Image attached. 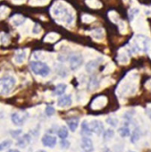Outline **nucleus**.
<instances>
[{
    "label": "nucleus",
    "mask_w": 151,
    "mask_h": 152,
    "mask_svg": "<svg viewBox=\"0 0 151 152\" xmlns=\"http://www.w3.org/2000/svg\"><path fill=\"white\" fill-rule=\"evenodd\" d=\"M81 147L85 151H92L93 150V142L88 137H83L82 139Z\"/></svg>",
    "instance_id": "7"
},
{
    "label": "nucleus",
    "mask_w": 151,
    "mask_h": 152,
    "mask_svg": "<svg viewBox=\"0 0 151 152\" xmlns=\"http://www.w3.org/2000/svg\"><path fill=\"white\" fill-rule=\"evenodd\" d=\"M115 136V132L112 129H107V131L103 132V139L106 140H111Z\"/></svg>",
    "instance_id": "16"
},
{
    "label": "nucleus",
    "mask_w": 151,
    "mask_h": 152,
    "mask_svg": "<svg viewBox=\"0 0 151 152\" xmlns=\"http://www.w3.org/2000/svg\"><path fill=\"white\" fill-rule=\"evenodd\" d=\"M140 138V132L136 129L133 132H132V135H131V141L132 143H135L136 141H138Z\"/></svg>",
    "instance_id": "19"
},
{
    "label": "nucleus",
    "mask_w": 151,
    "mask_h": 152,
    "mask_svg": "<svg viewBox=\"0 0 151 152\" xmlns=\"http://www.w3.org/2000/svg\"><path fill=\"white\" fill-rule=\"evenodd\" d=\"M30 143H31V136L29 134H25L18 140L16 144H17V146H19L21 148H25Z\"/></svg>",
    "instance_id": "9"
},
{
    "label": "nucleus",
    "mask_w": 151,
    "mask_h": 152,
    "mask_svg": "<svg viewBox=\"0 0 151 152\" xmlns=\"http://www.w3.org/2000/svg\"><path fill=\"white\" fill-rule=\"evenodd\" d=\"M25 59H26V53H25V51H23L22 53L16 55L15 57V61L17 64H22Z\"/></svg>",
    "instance_id": "17"
},
{
    "label": "nucleus",
    "mask_w": 151,
    "mask_h": 152,
    "mask_svg": "<svg viewBox=\"0 0 151 152\" xmlns=\"http://www.w3.org/2000/svg\"><path fill=\"white\" fill-rule=\"evenodd\" d=\"M118 132L120 134L121 137L125 138V137H129L131 135V131L129 129V127L125 126V127H121L118 129Z\"/></svg>",
    "instance_id": "14"
},
{
    "label": "nucleus",
    "mask_w": 151,
    "mask_h": 152,
    "mask_svg": "<svg viewBox=\"0 0 151 152\" xmlns=\"http://www.w3.org/2000/svg\"><path fill=\"white\" fill-rule=\"evenodd\" d=\"M11 117H12V122L14 123V124H15L17 126H21L26 121V119L28 117V114L27 113H23V114L14 113Z\"/></svg>",
    "instance_id": "5"
},
{
    "label": "nucleus",
    "mask_w": 151,
    "mask_h": 152,
    "mask_svg": "<svg viewBox=\"0 0 151 152\" xmlns=\"http://www.w3.org/2000/svg\"><path fill=\"white\" fill-rule=\"evenodd\" d=\"M89 128L91 132V133H96L98 135H100L104 132V124L102 122L98 120H93L90 123H88Z\"/></svg>",
    "instance_id": "3"
},
{
    "label": "nucleus",
    "mask_w": 151,
    "mask_h": 152,
    "mask_svg": "<svg viewBox=\"0 0 151 152\" xmlns=\"http://www.w3.org/2000/svg\"><path fill=\"white\" fill-rule=\"evenodd\" d=\"M11 145H12V141L9 140H7L3 141L2 143H0V151L5 149V148H8Z\"/></svg>",
    "instance_id": "20"
},
{
    "label": "nucleus",
    "mask_w": 151,
    "mask_h": 152,
    "mask_svg": "<svg viewBox=\"0 0 151 152\" xmlns=\"http://www.w3.org/2000/svg\"><path fill=\"white\" fill-rule=\"evenodd\" d=\"M15 86V79L12 76H7L0 79V95L9 94Z\"/></svg>",
    "instance_id": "1"
},
{
    "label": "nucleus",
    "mask_w": 151,
    "mask_h": 152,
    "mask_svg": "<svg viewBox=\"0 0 151 152\" xmlns=\"http://www.w3.org/2000/svg\"><path fill=\"white\" fill-rule=\"evenodd\" d=\"M71 97L70 95L63 96L57 100V106L60 107H70L71 105Z\"/></svg>",
    "instance_id": "8"
},
{
    "label": "nucleus",
    "mask_w": 151,
    "mask_h": 152,
    "mask_svg": "<svg viewBox=\"0 0 151 152\" xmlns=\"http://www.w3.org/2000/svg\"><path fill=\"white\" fill-rule=\"evenodd\" d=\"M107 123L108 124H110L111 126H113V127H116L117 125H118V120L116 119V118H113V117H108L107 119Z\"/></svg>",
    "instance_id": "21"
},
{
    "label": "nucleus",
    "mask_w": 151,
    "mask_h": 152,
    "mask_svg": "<svg viewBox=\"0 0 151 152\" xmlns=\"http://www.w3.org/2000/svg\"><path fill=\"white\" fill-rule=\"evenodd\" d=\"M147 115L149 116V118L151 119V108H148V109L147 110Z\"/></svg>",
    "instance_id": "25"
},
{
    "label": "nucleus",
    "mask_w": 151,
    "mask_h": 152,
    "mask_svg": "<svg viewBox=\"0 0 151 152\" xmlns=\"http://www.w3.org/2000/svg\"><path fill=\"white\" fill-rule=\"evenodd\" d=\"M82 133L83 134H86V135H90L91 134V132L89 128V124H88V122L87 121H84L82 124Z\"/></svg>",
    "instance_id": "18"
},
{
    "label": "nucleus",
    "mask_w": 151,
    "mask_h": 152,
    "mask_svg": "<svg viewBox=\"0 0 151 152\" xmlns=\"http://www.w3.org/2000/svg\"><path fill=\"white\" fill-rule=\"evenodd\" d=\"M98 66V62L97 60H91L86 64V71L90 73L93 72Z\"/></svg>",
    "instance_id": "12"
},
{
    "label": "nucleus",
    "mask_w": 151,
    "mask_h": 152,
    "mask_svg": "<svg viewBox=\"0 0 151 152\" xmlns=\"http://www.w3.org/2000/svg\"><path fill=\"white\" fill-rule=\"evenodd\" d=\"M42 144L45 146V147H47V148H54L55 145H56V138L55 136H51V135H45L43 136L42 140Z\"/></svg>",
    "instance_id": "6"
},
{
    "label": "nucleus",
    "mask_w": 151,
    "mask_h": 152,
    "mask_svg": "<svg viewBox=\"0 0 151 152\" xmlns=\"http://www.w3.org/2000/svg\"><path fill=\"white\" fill-rule=\"evenodd\" d=\"M70 67L71 70H77L81 67L83 62V58L82 55H73L70 57Z\"/></svg>",
    "instance_id": "4"
},
{
    "label": "nucleus",
    "mask_w": 151,
    "mask_h": 152,
    "mask_svg": "<svg viewBox=\"0 0 151 152\" xmlns=\"http://www.w3.org/2000/svg\"><path fill=\"white\" fill-rule=\"evenodd\" d=\"M22 133V130H16V131H11V134L13 135V137H18L20 134Z\"/></svg>",
    "instance_id": "24"
},
{
    "label": "nucleus",
    "mask_w": 151,
    "mask_h": 152,
    "mask_svg": "<svg viewBox=\"0 0 151 152\" xmlns=\"http://www.w3.org/2000/svg\"><path fill=\"white\" fill-rule=\"evenodd\" d=\"M66 124L71 132H75L79 125V120L78 118H71L66 121Z\"/></svg>",
    "instance_id": "10"
},
{
    "label": "nucleus",
    "mask_w": 151,
    "mask_h": 152,
    "mask_svg": "<svg viewBox=\"0 0 151 152\" xmlns=\"http://www.w3.org/2000/svg\"><path fill=\"white\" fill-rule=\"evenodd\" d=\"M99 86V81L97 77H92L90 78V82H89V85H88V89L90 91H96Z\"/></svg>",
    "instance_id": "11"
},
{
    "label": "nucleus",
    "mask_w": 151,
    "mask_h": 152,
    "mask_svg": "<svg viewBox=\"0 0 151 152\" xmlns=\"http://www.w3.org/2000/svg\"><path fill=\"white\" fill-rule=\"evenodd\" d=\"M58 137L61 139H66L68 137V130L65 126H62L57 132Z\"/></svg>",
    "instance_id": "15"
},
{
    "label": "nucleus",
    "mask_w": 151,
    "mask_h": 152,
    "mask_svg": "<svg viewBox=\"0 0 151 152\" xmlns=\"http://www.w3.org/2000/svg\"><path fill=\"white\" fill-rule=\"evenodd\" d=\"M55 110L52 106H47V107H46V115L47 116H52L55 114Z\"/></svg>",
    "instance_id": "22"
},
{
    "label": "nucleus",
    "mask_w": 151,
    "mask_h": 152,
    "mask_svg": "<svg viewBox=\"0 0 151 152\" xmlns=\"http://www.w3.org/2000/svg\"><path fill=\"white\" fill-rule=\"evenodd\" d=\"M60 145H61V147H62L63 148H68L70 147V142H69L68 140H65L63 139V140H61Z\"/></svg>",
    "instance_id": "23"
},
{
    "label": "nucleus",
    "mask_w": 151,
    "mask_h": 152,
    "mask_svg": "<svg viewBox=\"0 0 151 152\" xmlns=\"http://www.w3.org/2000/svg\"><path fill=\"white\" fill-rule=\"evenodd\" d=\"M67 86L63 83H60L58 85H56L55 87V95H58V96H61L64 93L65 90H66Z\"/></svg>",
    "instance_id": "13"
},
{
    "label": "nucleus",
    "mask_w": 151,
    "mask_h": 152,
    "mask_svg": "<svg viewBox=\"0 0 151 152\" xmlns=\"http://www.w3.org/2000/svg\"><path fill=\"white\" fill-rule=\"evenodd\" d=\"M31 71L36 74L42 76V77H46L50 72V68L49 66L40 61H33L31 63Z\"/></svg>",
    "instance_id": "2"
}]
</instances>
